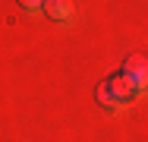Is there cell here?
I'll return each mask as SVG.
<instances>
[{"label": "cell", "mask_w": 148, "mask_h": 142, "mask_svg": "<svg viewBox=\"0 0 148 142\" xmlns=\"http://www.w3.org/2000/svg\"><path fill=\"white\" fill-rule=\"evenodd\" d=\"M98 101H101L104 108H114V98H110V92H107V85H98Z\"/></svg>", "instance_id": "obj_4"}, {"label": "cell", "mask_w": 148, "mask_h": 142, "mask_svg": "<svg viewBox=\"0 0 148 142\" xmlns=\"http://www.w3.org/2000/svg\"><path fill=\"white\" fill-rule=\"evenodd\" d=\"M123 76L132 79L136 88H145V85H148V60L142 54H129L126 63H123Z\"/></svg>", "instance_id": "obj_1"}, {"label": "cell", "mask_w": 148, "mask_h": 142, "mask_svg": "<svg viewBox=\"0 0 148 142\" xmlns=\"http://www.w3.org/2000/svg\"><path fill=\"white\" fill-rule=\"evenodd\" d=\"M44 0H19V6H25V10H35V6H41Z\"/></svg>", "instance_id": "obj_5"}, {"label": "cell", "mask_w": 148, "mask_h": 142, "mask_svg": "<svg viewBox=\"0 0 148 142\" xmlns=\"http://www.w3.org/2000/svg\"><path fill=\"white\" fill-rule=\"evenodd\" d=\"M104 85H107V92H110L114 104H123V101H132V98H136V92H139V88L132 85V79H126L123 73H117V76H110V79H107Z\"/></svg>", "instance_id": "obj_2"}, {"label": "cell", "mask_w": 148, "mask_h": 142, "mask_svg": "<svg viewBox=\"0 0 148 142\" xmlns=\"http://www.w3.org/2000/svg\"><path fill=\"white\" fill-rule=\"evenodd\" d=\"M41 6H44V13H47L51 19H57V22L69 19V13H73V3H69V0H44Z\"/></svg>", "instance_id": "obj_3"}]
</instances>
